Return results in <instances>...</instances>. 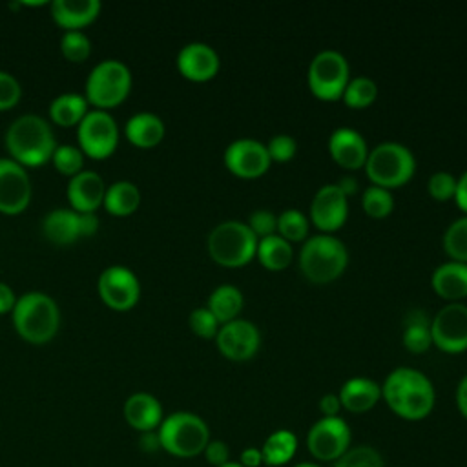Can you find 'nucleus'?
<instances>
[{
  "label": "nucleus",
  "mask_w": 467,
  "mask_h": 467,
  "mask_svg": "<svg viewBox=\"0 0 467 467\" xmlns=\"http://www.w3.org/2000/svg\"><path fill=\"white\" fill-rule=\"evenodd\" d=\"M416 170V159L412 151L394 140H385L376 144L365 161L367 177L372 184L381 188H394L405 184Z\"/></svg>",
  "instance_id": "6"
},
{
  "label": "nucleus",
  "mask_w": 467,
  "mask_h": 467,
  "mask_svg": "<svg viewBox=\"0 0 467 467\" xmlns=\"http://www.w3.org/2000/svg\"><path fill=\"white\" fill-rule=\"evenodd\" d=\"M131 91V71L120 60L99 62L86 80V100L95 109L108 111L126 100Z\"/></svg>",
  "instance_id": "7"
},
{
  "label": "nucleus",
  "mask_w": 467,
  "mask_h": 467,
  "mask_svg": "<svg viewBox=\"0 0 467 467\" xmlns=\"http://www.w3.org/2000/svg\"><path fill=\"white\" fill-rule=\"evenodd\" d=\"M378 95V86L370 77L359 75L348 80L345 91H343V102L350 108H367L374 102Z\"/></svg>",
  "instance_id": "33"
},
{
  "label": "nucleus",
  "mask_w": 467,
  "mask_h": 467,
  "mask_svg": "<svg viewBox=\"0 0 467 467\" xmlns=\"http://www.w3.org/2000/svg\"><path fill=\"white\" fill-rule=\"evenodd\" d=\"M432 288L440 297L458 301L467 296V263L447 261L434 268L431 277Z\"/></svg>",
  "instance_id": "25"
},
{
  "label": "nucleus",
  "mask_w": 467,
  "mask_h": 467,
  "mask_svg": "<svg viewBox=\"0 0 467 467\" xmlns=\"http://www.w3.org/2000/svg\"><path fill=\"white\" fill-rule=\"evenodd\" d=\"M432 343L449 354L467 348V305L452 301L441 306L431 321Z\"/></svg>",
  "instance_id": "14"
},
{
  "label": "nucleus",
  "mask_w": 467,
  "mask_h": 467,
  "mask_svg": "<svg viewBox=\"0 0 467 467\" xmlns=\"http://www.w3.org/2000/svg\"><path fill=\"white\" fill-rule=\"evenodd\" d=\"M31 179L13 159H0V213L18 215L31 202Z\"/></svg>",
  "instance_id": "16"
},
{
  "label": "nucleus",
  "mask_w": 467,
  "mask_h": 467,
  "mask_svg": "<svg viewBox=\"0 0 467 467\" xmlns=\"http://www.w3.org/2000/svg\"><path fill=\"white\" fill-rule=\"evenodd\" d=\"M164 122L159 115L151 113V111H140V113H135L133 117L128 119L126 122V128H124V133H126V139L137 146V148H142V150H148V148H153L157 146L162 137H164Z\"/></svg>",
  "instance_id": "26"
},
{
  "label": "nucleus",
  "mask_w": 467,
  "mask_h": 467,
  "mask_svg": "<svg viewBox=\"0 0 467 467\" xmlns=\"http://www.w3.org/2000/svg\"><path fill=\"white\" fill-rule=\"evenodd\" d=\"M15 303H16V296H15L13 288L0 281V314L13 312Z\"/></svg>",
  "instance_id": "47"
},
{
  "label": "nucleus",
  "mask_w": 467,
  "mask_h": 467,
  "mask_svg": "<svg viewBox=\"0 0 467 467\" xmlns=\"http://www.w3.org/2000/svg\"><path fill=\"white\" fill-rule=\"evenodd\" d=\"M341 401H339V396L337 394H325L321 396L319 400V410L325 418H334V416H339V410H341Z\"/></svg>",
  "instance_id": "46"
},
{
  "label": "nucleus",
  "mask_w": 467,
  "mask_h": 467,
  "mask_svg": "<svg viewBox=\"0 0 467 467\" xmlns=\"http://www.w3.org/2000/svg\"><path fill=\"white\" fill-rule=\"evenodd\" d=\"M277 234L290 241H301L308 235V217L296 210L288 208L277 215Z\"/></svg>",
  "instance_id": "35"
},
{
  "label": "nucleus",
  "mask_w": 467,
  "mask_h": 467,
  "mask_svg": "<svg viewBox=\"0 0 467 467\" xmlns=\"http://www.w3.org/2000/svg\"><path fill=\"white\" fill-rule=\"evenodd\" d=\"M239 463H241L243 467H259V465H263V452H261V449L246 447V449L241 452Z\"/></svg>",
  "instance_id": "48"
},
{
  "label": "nucleus",
  "mask_w": 467,
  "mask_h": 467,
  "mask_svg": "<svg viewBox=\"0 0 467 467\" xmlns=\"http://www.w3.org/2000/svg\"><path fill=\"white\" fill-rule=\"evenodd\" d=\"M443 250L452 261L467 263V215L454 219L443 234Z\"/></svg>",
  "instance_id": "34"
},
{
  "label": "nucleus",
  "mask_w": 467,
  "mask_h": 467,
  "mask_svg": "<svg viewBox=\"0 0 467 467\" xmlns=\"http://www.w3.org/2000/svg\"><path fill=\"white\" fill-rule=\"evenodd\" d=\"M454 201H456L458 208L467 213V170H465V171L460 175V179L456 181Z\"/></svg>",
  "instance_id": "49"
},
{
  "label": "nucleus",
  "mask_w": 467,
  "mask_h": 467,
  "mask_svg": "<svg viewBox=\"0 0 467 467\" xmlns=\"http://www.w3.org/2000/svg\"><path fill=\"white\" fill-rule=\"evenodd\" d=\"M215 343L224 358L234 361H244L259 350L261 332L252 321L235 317L219 327Z\"/></svg>",
  "instance_id": "15"
},
{
  "label": "nucleus",
  "mask_w": 467,
  "mask_h": 467,
  "mask_svg": "<svg viewBox=\"0 0 467 467\" xmlns=\"http://www.w3.org/2000/svg\"><path fill=\"white\" fill-rule=\"evenodd\" d=\"M217 51L204 42H190L177 55V69L182 77L193 82H204L219 71Z\"/></svg>",
  "instance_id": "20"
},
{
  "label": "nucleus",
  "mask_w": 467,
  "mask_h": 467,
  "mask_svg": "<svg viewBox=\"0 0 467 467\" xmlns=\"http://www.w3.org/2000/svg\"><path fill=\"white\" fill-rule=\"evenodd\" d=\"M140 449L146 452H155L161 449V441H159V434L157 431H150V432H142L140 434Z\"/></svg>",
  "instance_id": "51"
},
{
  "label": "nucleus",
  "mask_w": 467,
  "mask_h": 467,
  "mask_svg": "<svg viewBox=\"0 0 467 467\" xmlns=\"http://www.w3.org/2000/svg\"><path fill=\"white\" fill-rule=\"evenodd\" d=\"M99 230L97 213H78L71 208H58L44 217L42 232L57 246H67L82 237H91Z\"/></svg>",
  "instance_id": "13"
},
{
  "label": "nucleus",
  "mask_w": 467,
  "mask_h": 467,
  "mask_svg": "<svg viewBox=\"0 0 467 467\" xmlns=\"http://www.w3.org/2000/svg\"><path fill=\"white\" fill-rule=\"evenodd\" d=\"M348 215V201L343 190L336 184H323L310 202V221L325 234L343 226Z\"/></svg>",
  "instance_id": "18"
},
{
  "label": "nucleus",
  "mask_w": 467,
  "mask_h": 467,
  "mask_svg": "<svg viewBox=\"0 0 467 467\" xmlns=\"http://www.w3.org/2000/svg\"><path fill=\"white\" fill-rule=\"evenodd\" d=\"M60 51L69 62H84L91 55V40L82 31H66L60 38Z\"/></svg>",
  "instance_id": "39"
},
{
  "label": "nucleus",
  "mask_w": 467,
  "mask_h": 467,
  "mask_svg": "<svg viewBox=\"0 0 467 467\" xmlns=\"http://www.w3.org/2000/svg\"><path fill=\"white\" fill-rule=\"evenodd\" d=\"M306 80L310 91L323 100H336L348 84V62L336 49H323L308 64Z\"/></svg>",
  "instance_id": "9"
},
{
  "label": "nucleus",
  "mask_w": 467,
  "mask_h": 467,
  "mask_svg": "<svg viewBox=\"0 0 467 467\" xmlns=\"http://www.w3.org/2000/svg\"><path fill=\"white\" fill-rule=\"evenodd\" d=\"M77 128L78 148L89 159H108L119 146V126L108 111H88Z\"/></svg>",
  "instance_id": "10"
},
{
  "label": "nucleus",
  "mask_w": 467,
  "mask_h": 467,
  "mask_svg": "<svg viewBox=\"0 0 467 467\" xmlns=\"http://www.w3.org/2000/svg\"><path fill=\"white\" fill-rule=\"evenodd\" d=\"M5 148L11 155L9 159L20 166L38 168L51 162L57 142L53 130L44 117L26 113L9 124L5 131Z\"/></svg>",
  "instance_id": "2"
},
{
  "label": "nucleus",
  "mask_w": 467,
  "mask_h": 467,
  "mask_svg": "<svg viewBox=\"0 0 467 467\" xmlns=\"http://www.w3.org/2000/svg\"><path fill=\"white\" fill-rule=\"evenodd\" d=\"M255 255L265 268L281 270L290 265L294 257V250L286 239H283L279 234H272L257 241Z\"/></svg>",
  "instance_id": "31"
},
{
  "label": "nucleus",
  "mask_w": 467,
  "mask_h": 467,
  "mask_svg": "<svg viewBox=\"0 0 467 467\" xmlns=\"http://www.w3.org/2000/svg\"><path fill=\"white\" fill-rule=\"evenodd\" d=\"M257 241L246 223L228 219L208 234V254L221 266H243L255 255Z\"/></svg>",
  "instance_id": "8"
},
{
  "label": "nucleus",
  "mask_w": 467,
  "mask_h": 467,
  "mask_svg": "<svg viewBox=\"0 0 467 467\" xmlns=\"http://www.w3.org/2000/svg\"><path fill=\"white\" fill-rule=\"evenodd\" d=\"M246 224L257 239H263V237H268L277 232V215L270 210L261 208V210H255L250 213Z\"/></svg>",
  "instance_id": "43"
},
{
  "label": "nucleus",
  "mask_w": 467,
  "mask_h": 467,
  "mask_svg": "<svg viewBox=\"0 0 467 467\" xmlns=\"http://www.w3.org/2000/svg\"><path fill=\"white\" fill-rule=\"evenodd\" d=\"M341 407L348 412H367L381 398V385L365 376H354L347 379L339 389Z\"/></svg>",
  "instance_id": "24"
},
{
  "label": "nucleus",
  "mask_w": 467,
  "mask_h": 467,
  "mask_svg": "<svg viewBox=\"0 0 467 467\" xmlns=\"http://www.w3.org/2000/svg\"><path fill=\"white\" fill-rule=\"evenodd\" d=\"M140 204V192L139 188L130 181H117L111 186L106 188L104 202L108 213L117 217L131 215Z\"/></svg>",
  "instance_id": "27"
},
{
  "label": "nucleus",
  "mask_w": 467,
  "mask_h": 467,
  "mask_svg": "<svg viewBox=\"0 0 467 467\" xmlns=\"http://www.w3.org/2000/svg\"><path fill=\"white\" fill-rule=\"evenodd\" d=\"M334 467H385L383 456L372 445L350 447L339 460L334 462Z\"/></svg>",
  "instance_id": "38"
},
{
  "label": "nucleus",
  "mask_w": 467,
  "mask_h": 467,
  "mask_svg": "<svg viewBox=\"0 0 467 467\" xmlns=\"http://www.w3.org/2000/svg\"><path fill=\"white\" fill-rule=\"evenodd\" d=\"M97 292L102 303L115 312L131 310L140 297V283L126 266L113 265L100 272L97 279Z\"/></svg>",
  "instance_id": "12"
},
{
  "label": "nucleus",
  "mask_w": 467,
  "mask_h": 467,
  "mask_svg": "<svg viewBox=\"0 0 467 467\" xmlns=\"http://www.w3.org/2000/svg\"><path fill=\"white\" fill-rule=\"evenodd\" d=\"M263 463L270 467H281L288 463L297 452V436L288 429L274 431L261 447Z\"/></svg>",
  "instance_id": "29"
},
{
  "label": "nucleus",
  "mask_w": 467,
  "mask_h": 467,
  "mask_svg": "<svg viewBox=\"0 0 467 467\" xmlns=\"http://www.w3.org/2000/svg\"><path fill=\"white\" fill-rule=\"evenodd\" d=\"M124 420L140 434L157 431L164 420L162 405L150 392H135L124 403Z\"/></svg>",
  "instance_id": "22"
},
{
  "label": "nucleus",
  "mask_w": 467,
  "mask_h": 467,
  "mask_svg": "<svg viewBox=\"0 0 467 467\" xmlns=\"http://www.w3.org/2000/svg\"><path fill=\"white\" fill-rule=\"evenodd\" d=\"M208 310L217 317V321L228 323L237 317L243 308V294L235 285H219L208 297Z\"/></svg>",
  "instance_id": "30"
},
{
  "label": "nucleus",
  "mask_w": 467,
  "mask_h": 467,
  "mask_svg": "<svg viewBox=\"0 0 467 467\" xmlns=\"http://www.w3.org/2000/svg\"><path fill=\"white\" fill-rule=\"evenodd\" d=\"M188 323H190V328L199 336V337H204V339H210V337H215L217 336V330L221 327V323L217 321V317L208 310V306H199L195 310H192L190 317H188Z\"/></svg>",
  "instance_id": "40"
},
{
  "label": "nucleus",
  "mask_w": 467,
  "mask_h": 467,
  "mask_svg": "<svg viewBox=\"0 0 467 467\" xmlns=\"http://www.w3.org/2000/svg\"><path fill=\"white\" fill-rule=\"evenodd\" d=\"M381 398L396 416L418 421L432 412L436 392L432 381L421 370L396 367L381 385Z\"/></svg>",
  "instance_id": "1"
},
{
  "label": "nucleus",
  "mask_w": 467,
  "mask_h": 467,
  "mask_svg": "<svg viewBox=\"0 0 467 467\" xmlns=\"http://www.w3.org/2000/svg\"><path fill=\"white\" fill-rule=\"evenodd\" d=\"M361 204H363V210L370 215V217H376V219H381L385 215H389L394 208V197L390 193V190L387 188H381V186H368L363 190V195H361Z\"/></svg>",
  "instance_id": "36"
},
{
  "label": "nucleus",
  "mask_w": 467,
  "mask_h": 467,
  "mask_svg": "<svg viewBox=\"0 0 467 467\" xmlns=\"http://www.w3.org/2000/svg\"><path fill=\"white\" fill-rule=\"evenodd\" d=\"M328 151L332 159L347 168V170H356L359 166H365L368 148L363 139V135L348 126L336 128L330 137H328Z\"/></svg>",
  "instance_id": "21"
},
{
  "label": "nucleus",
  "mask_w": 467,
  "mask_h": 467,
  "mask_svg": "<svg viewBox=\"0 0 467 467\" xmlns=\"http://www.w3.org/2000/svg\"><path fill=\"white\" fill-rule=\"evenodd\" d=\"M22 97L20 82L7 71L0 69V111L11 109Z\"/></svg>",
  "instance_id": "44"
},
{
  "label": "nucleus",
  "mask_w": 467,
  "mask_h": 467,
  "mask_svg": "<svg viewBox=\"0 0 467 467\" xmlns=\"http://www.w3.org/2000/svg\"><path fill=\"white\" fill-rule=\"evenodd\" d=\"M206 462L213 467H221L230 462V449L223 440H210L202 451Z\"/></svg>",
  "instance_id": "45"
},
{
  "label": "nucleus",
  "mask_w": 467,
  "mask_h": 467,
  "mask_svg": "<svg viewBox=\"0 0 467 467\" xmlns=\"http://www.w3.org/2000/svg\"><path fill=\"white\" fill-rule=\"evenodd\" d=\"M266 146V151L270 155V161H277V162H286L296 155L297 150V142L292 135L286 133H277L274 135Z\"/></svg>",
  "instance_id": "41"
},
{
  "label": "nucleus",
  "mask_w": 467,
  "mask_h": 467,
  "mask_svg": "<svg viewBox=\"0 0 467 467\" xmlns=\"http://www.w3.org/2000/svg\"><path fill=\"white\" fill-rule=\"evenodd\" d=\"M347 246L332 234L310 235L299 250V268L312 283L334 281L347 268Z\"/></svg>",
  "instance_id": "4"
},
{
  "label": "nucleus",
  "mask_w": 467,
  "mask_h": 467,
  "mask_svg": "<svg viewBox=\"0 0 467 467\" xmlns=\"http://www.w3.org/2000/svg\"><path fill=\"white\" fill-rule=\"evenodd\" d=\"M352 432L341 416H321L306 432V449L319 462H336L348 449Z\"/></svg>",
  "instance_id": "11"
},
{
  "label": "nucleus",
  "mask_w": 467,
  "mask_h": 467,
  "mask_svg": "<svg viewBox=\"0 0 467 467\" xmlns=\"http://www.w3.org/2000/svg\"><path fill=\"white\" fill-rule=\"evenodd\" d=\"M11 317L18 336L31 345L51 341L60 327L58 305L44 292H27L16 297Z\"/></svg>",
  "instance_id": "3"
},
{
  "label": "nucleus",
  "mask_w": 467,
  "mask_h": 467,
  "mask_svg": "<svg viewBox=\"0 0 467 467\" xmlns=\"http://www.w3.org/2000/svg\"><path fill=\"white\" fill-rule=\"evenodd\" d=\"M456 181L458 179L451 171H434L427 181V190L434 199L445 201L454 197Z\"/></svg>",
  "instance_id": "42"
},
{
  "label": "nucleus",
  "mask_w": 467,
  "mask_h": 467,
  "mask_svg": "<svg viewBox=\"0 0 467 467\" xmlns=\"http://www.w3.org/2000/svg\"><path fill=\"white\" fill-rule=\"evenodd\" d=\"M88 113V100L78 93H62L49 104V117L62 128L78 126Z\"/></svg>",
  "instance_id": "28"
},
{
  "label": "nucleus",
  "mask_w": 467,
  "mask_h": 467,
  "mask_svg": "<svg viewBox=\"0 0 467 467\" xmlns=\"http://www.w3.org/2000/svg\"><path fill=\"white\" fill-rule=\"evenodd\" d=\"M294 467H321V465H317V463H314V462H299V463H296Z\"/></svg>",
  "instance_id": "53"
},
{
  "label": "nucleus",
  "mask_w": 467,
  "mask_h": 467,
  "mask_svg": "<svg viewBox=\"0 0 467 467\" xmlns=\"http://www.w3.org/2000/svg\"><path fill=\"white\" fill-rule=\"evenodd\" d=\"M221 467H243L239 462H228V463H224V465H221Z\"/></svg>",
  "instance_id": "54"
},
{
  "label": "nucleus",
  "mask_w": 467,
  "mask_h": 467,
  "mask_svg": "<svg viewBox=\"0 0 467 467\" xmlns=\"http://www.w3.org/2000/svg\"><path fill=\"white\" fill-rule=\"evenodd\" d=\"M84 157L86 155L80 151V148L71 144H62V146H57V150L53 151L51 162L58 173L67 175L71 179L73 175L84 170Z\"/></svg>",
  "instance_id": "37"
},
{
  "label": "nucleus",
  "mask_w": 467,
  "mask_h": 467,
  "mask_svg": "<svg viewBox=\"0 0 467 467\" xmlns=\"http://www.w3.org/2000/svg\"><path fill=\"white\" fill-rule=\"evenodd\" d=\"M226 168L243 179H254L263 175L270 166V155L266 146L255 139H237L224 150Z\"/></svg>",
  "instance_id": "17"
},
{
  "label": "nucleus",
  "mask_w": 467,
  "mask_h": 467,
  "mask_svg": "<svg viewBox=\"0 0 467 467\" xmlns=\"http://www.w3.org/2000/svg\"><path fill=\"white\" fill-rule=\"evenodd\" d=\"M161 449L177 458H193L202 454L210 441L206 421L188 410L171 412L157 429Z\"/></svg>",
  "instance_id": "5"
},
{
  "label": "nucleus",
  "mask_w": 467,
  "mask_h": 467,
  "mask_svg": "<svg viewBox=\"0 0 467 467\" xmlns=\"http://www.w3.org/2000/svg\"><path fill=\"white\" fill-rule=\"evenodd\" d=\"M100 13L99 0H53L51 16L66 31H80Z\"/></svg>",
  "instance_id": "23"
},
{
  "label": "nucleus",
  "mask_w": 467,
  "mask_h": 467,
  "mask_svg": "<svg viewBox=\"0 0 467 467\" xmlns=\"http://www.w3.org/2000/svg\"><path fill=\"white\" fill-rule=\"evenodd\" d=\"M403 345L416 354L425 352L431 343H432V336H431V321L427 319V316L421 310H412L409 314V317L405 319V328H403Z\"/></svg>",
  "instance_id": "32"
},
{
  "label": "nucleus",
  "mask_w": 467,
  "mask_h": 467,
  "mask_svg": "<svg viewBox=\"0 0 467 467\" xmlns=\"http://www.w3.org/2000/svg\"><path fill=\"white\" fill-rule=\"evenodd\" d=\"M341 190H343V193L348 197L350 193H354L356 190H358V181L352 177V175H347V177H343L339 182H336Z\"/></svg>",
  "instance_id": "52"
},
{
  "label": "nucleus",
  "mask_w": 467,
  "mask_h": 467,
  "mask_svg": "<svg viewBox=\"0 0 467 467\" xmlns=\"http://www.w3.org/2000/svg\"><path fill=\"white\" fill-rule=\"evenodd\" d=\"M456 407H458L460 414L467 420V374L460 379V383L456 387Z\"/></svg>",
  "instance_id": "50"
},
{
  "label": "nucleus",
  "mask_w": 467,
  "mask_h": 467,
  "mask_svg": "<svg viewBox=\"0 0 467 467\" xmlns=\"http://www.w3.org/2000/svg\"><path fill=\"white\" fill-rule=\"evenodd\" d=\"M106 188L104 179L97 171L82 170L67 182V202L78 213H95L104 202Z\"/></svg>",
  "instance_id": "19"
}]
</instances>
